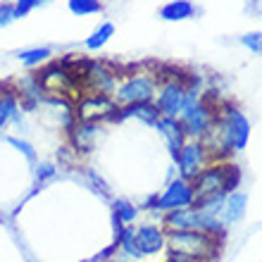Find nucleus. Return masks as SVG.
I'll use <instances>...</instances> for the list:
<instances>
[{
	"label": "nucleus",
	"instance_id": "4be33fe9",
	"mask_svg": "<svg viewBox=\"0 0 262 262\" xmlns=\"http://www.w3.org/2000/svg\"><path fill=\"white\" fill-rule=\"evenodd\" d=\"M67 10L76 17H91V14H100L105 10L103 0H67Z\"/></svg>",
	"mask_w": 262,
	"mask_h": 262
},
{
	"label": "nucleus",
	"instance_id": "b1692460",
	"mask_svg": "<svg viewBox=\"0 0 262 262\" xmlns=\"http://www.w3.org/2000/svg\"><path fill=\"white\" fill-rule=\"evenodd\" d=\"M41 5H46V0H14V14H17V19H24Z\"/></svg>",
	"mask_w": 262,
	"mask_h": 262
},
{
	"label": "nucleus",
	"instance_id": "6e6552de",
	"mask_svg": "<svg viewBox=\"0 0 262 262\" xmlns=\"http://www.w3.org/2000/svg\"><path fill=\"white\" fill-rule=\"evenodd\" d=\"M186 93H188V83L179 76L167 79L165 83H160L158 96H155V107H158L160 117H169V119H179L184 103H186Z\"/></svg>",
	"mask_w": 262,
	"mask_h": 262
},
{
	"label": "nucleus",
	"instance_id": "1a4fd4ad",
	"mask_svg": "<svg viewBox=\"0 0 262 262\" xmlns=\"http://www.w3.org/2000/svg\"><path fill=\"white\" fill-rule=\"evenodd\" d=\"M193 200H195V193H193L191 181L184 179V177H177L158 195L152 210H158V212H172V210H181V207H191Z\"/></svg>",
	"mask_w": 262,
	"mask_h": 262
},
{
	"label": "nucleus",
	"instance_id": "aec40b11",
	"mask_svg": "<svg viewBox=\"0 0 262 262\" xmlns=\"http://www.w3.org/2000/svg\"><path fill=\"white\" fill-rule=\"evenodd\" d=\"M115 36V24L112 21H103L98 29H93V34L83 41V48L89 53H100V50L110 43V38Z\"/></svg>",
	"mask_w": 262,
	"mask_h": 262
},
{
	"label": "nucleus",
	"instance_id": "f3484780",
	"mask_svg": "<svg viewBox=\"0 0 262 262\" xmlns=\"http://www.w3.org/2000/svg\"><path fill=\"white\" fill-rule=\"evenodd\" d=\"M98 134H100V126L96 122H81V119H76V124L72 126V143H74L76 150L86 152L98 141Z\"/></svg>",
	"mask_w": 262,
	"mask_h": 262
},
{
	"label": "nucleus",
	"instance_id": "2eb2a0df",
	"mask_svg": "<svg viewBox=\"0 0 262 262\" xmlns=\"http://www.w3.org/2000/svg\"><path fill=\"white\" fill-rule=\"evenodd\" d=\"M155 126H158L160 136H162V141H165L167 148H169V152H172V158H177V152L181 150V145L188 141L186 131H184V124H181L179 119L160 117V122Z\"/></svg>",
	"mask_w": 262,
	"mask_h": 262
},
{
	"label": "nucleus",
	"instance_id": "393cba45",
	"mask_svg": "<svg viewBox=\"0 0 262 262\" xmlns=\"http://www.w3.org/2000/svg\"><path fill=\"white\" fill-rule=\"evenodd\" d=\"M12 21H17V14H14V3L3 0V3H0V29L10 27Z\"/></svg>",
	"mask_w": 262,
	"mask_h": 262
},
{
	"label": "nucleus",
	"instance_id": "423d86ee",
	"mask_svg": "<svg viewBox=\"0 0 262 262\" xmlns=\"http://www.w3.org/2000/svg\"><path fill=\"white\" fill-rule=\"evenodd\" d=\"M119 74L117 67H112L105 60H83L81 72H79V83H81V96L96 93V96H110L117 89Z\"/></svg>",
	"mask_w": 262,
	"mask_h": 262
},
{
	"label": "nucleus",
	"instance_id": "7ed1b4c3",
	"mask_svg": "<svg viewBox=\"0 0 262 262\" xmlns=\"http://www.w3.org/2000/svg\"><path fill=\"white\" fill-rule=\"evenodd\" d=\"M222 238L198 229L191 231H167V250L169 255H181L191 257L198 262H210L220 255Z\"/></svg>",
	"mask_w": 262,
	"mask_h": 262
},
{
	"label": "nucleus",
	"instance_id": "a878e982",
	"mask_svg": "<svg viewBox=\"0 0 262 262\" xmlns=\"http://www.w3.org/2000/svg\"><path fill=\"white\" fill-rule=\"evenodd\" d=\"M7 143L14 145L17 150H21L29 160H31V162H36V150H34V145H31V143H27V141H21V138H14V136H7Z\"/></svg>",
	"mask_w": 262,
	"mask_h": 262
},
{
	"label": "nucleus",
	"instance_id": "5701e85b",
	"mask_svg": "<svg viewBox=\"0 0 262 262\" xmlns=\"http://www.w3.org/2000/svg\"><path fill=\"white\" fill-rule=\"evenodd\" d=\"M238 43L246 50H250L253 55H262V31H248L238 38Z\"/></svg>",
	"mask_w": 262,
	"mask_h": 262
},
{
	"label": "nucleus",
	"instance_id": "6ab92c4d",
	"mask_svg": "<svg viewBox=\"0 0 262 262\" xmlns=\"http://www.w3.org/2000/svg\"><path fill=\"white\" fill-rule=\"evenodd\" d=\"M17 60H19L24 67L34 69V67H43L53 60V48L48 46H34V48H24L17 53Z\"/></svg>",
	"mask_w": 262,
	"mask_h": 262
},
{
	"label": "nucleus",
	"instance_id": "9b49d317",
	"mask_svg": "<svg viewBox=\"0 0 262 262\" xmlns=\"http://www.w3.org/2000/svg\"><path fill=\"white\" fill-rule=\"evenodd\" d=\"M117 112V105L110 96H96V93H86L79 98L76 103V119L81 122H103V119H112V115Z\"/></svg>",
	"mask_w": 262,
	"mask_h": 262
},
{
	"label": "nucleus",
	"instance_id": "bb28decb",
	"mask_svg": "<svg viewBox=\"0 0 262 262\" xmlns=\"http://www.w3.org/2000/svg\"><path fill=\"white\" fill-rule=\"evenodd\" d=\"M55 174V169H53V165H41L38 167V179H48V177H53Z\"/></svg>",
	"mask_w": 262,
	"mask_h": 262
},
{
	"label": "nucleus",
	"instance_id": "dca6fc26",
	"mask_svg": "<svg viewBox=\"0 0 262 262\" xmlns=\"http://www.w3.org/2000/svg\"><path fill=\"white\" fill-rule=\"evenodd\" d=\"M141 119L143 124L155 126L160 122V112L155 107V103H134V105H124V107H117V112L112 115L115 122H122V119Z\"/></svg>",
	"mask_w": 262,
	"mask_h": 262
},
{
	"label": "nucleus",
	"instance_id": "412c9836",
	"mask_svg": "<svg viewBox=\"0 0 262 262\" xmlns=\"http://www.w3.org/2000/svg\"><path fill=\"white\" fill-rule=\"evenodd\" d=\"M112 210H115V222H117V227H126V224H134L141 212V207L134 205L131 200L126 198H117L112 203Z\"/></svg>",
	"mask_w": 262,
	"mask_h": 262
},
{
	"label": "nucleus",
	"instance_id": "f03ea898",
	"mask_svg": "<svg viewBox=\"0 0 262 262\" xmlns=\"http://www.w3.org/2000/svg\"><path fill=\"white\" fill-rule=\"evenodd\" d=\"M238 184H241V169H238V165L229 162V160H212V162H207L191 179L195 200L224 198L231 191H236Z\"/></svg>",
	"mask_w": 262,
	"mask_h": 262
},
{
	"label": "nucleus",
	"instance_id": "f8f14e48",
	"mask_svg": "<svg viewBox=\"0 0 262 262\" xmlns=\"http://www.w3.org/2000/svg\"><path fill=\"white\" fill-rule=\"evenodd\" d=\"M138 257H152L167 250V231L158 224H141L134 231Z\"/></svg>",
	"mask_w": 262,
	"mask_h": 262
},
{
	"label": "nucleus",
	"instance_id": "f257e3e1",
	"mask_svg": "<svg viewBox=\"0 0 262 262\" xmlns=\"http://www.w3.org/2000/svg\"><path fill=\"white\" fill-rule=\"evenodd\" d=\"M250 122L238 107L229 103L217 105L214 122L205 136L200 138L212 160H224L231 152H238L248 145Z\"/></svg>",
	"mask_w": 262,
	"mask_h": 262
},
{
	"label": "nucleus",
	"instance_id": "4468645a",
	"mask_svg": "<svg viewBox=\"0 0 262 262\" xmlns=\"http://www.w3.org/2000/svg\"><path fill=\"white\" fill-rule=\"evenodd\" d=\"M246 210H248V195L243 191H231L229 195H224L220 207V217L224 227H231V224H238V222L246 217Z\"/></svg>",
	"mask_w": 262,
	"mask_h": 262
},
{
	"label": "nucleus",
	"instance_id": "9d476101",
	"mask_svg": "<svg viewBox=\"0 0 262 262\" xmlns=\"http://www.w3.org/2000/svg\"><path fill=\"white\" fill-rule=\"evenodd\" d=\"M174 162H177V169H179L181 177L191 181V179L195 177V174H198L200 169H203V167L207 165V162H212V158H210L207 148L203 145V141L188 138L186 143L181 145V150L177 152Z\"/></svg>",
	"mask_w": 262,
	"mask_h": 262
},
{
	"label": "nucleus",
	"instance_id": "39448f33",
	"mask_svg": "<svg viewBox=\"0 0 262 262\" xmlns=\"http://www.w3.org/2000/svg\"><path fill=\"white\" fill-rule=\"evenodd\" d=\"M160 79L150 72H134V74H122L117 89L112 93V100L117 107L134 103H152L158 96Z\"/></svg>",
	"mask_w": 262,
	"mask_h": 262
},
{
	"label": "nucleus",
	"instance_id": "0eeeda50",
	"mask_svg": "<svg viewBox=\"0 0 262 262\" xmlns=\"http://www.w3.org/2000/svg\"><path fill=\"white\" fill-rule=\"evenodd\" d=\"M36 81L41 86L43 96L60 98V96H76L79 93V98H81V91H79L74 76H72V72L67 69V64L62 60L43 64L41 72H36Z\"/></svg>",
	"mask_w": 262,
	"mask_h": 262
},
{
	"label": "nucleus",
	"instance_id": "a211bd4d",
	"mask_svg": "<svg viewBox=\"0 0 262 262\" xmlns=\"http://www.w3.org/2000/svg\"><path fill=\"white\" fill-rule=\"evenodd\" d=\"M198 7L191 3V0H169L165 5L160 7V19L165 21H186V19H193Z\"/></svg>",
	"mask_w": 262,
	"mask_h": 262
},
{
	"label": "nucleus",
	"instance_id": "cd10ccee",
	"mask_svg": "<svg viewBox=\"0 0 262 262\" xmlns=\"http://www.w3.org/2000/svg\"><path fill=\"white\" fill-rule=\"evenodd\" d=\"M165 262H198V260H191V257H181V255H169Z\"/></svg>",
	"mask_w": 262,
	"mask_h": 262
},
{
	"label": "nucleus",
	"instance_id": "ddd939ff",
	"mask_svg": "<svg viewBox=\"0 0 262 262\" xmlns=\"http://www.w3.org/2000/svg\"><path fill=\"white\" fill-rule=\"evenodd\" d=\"M10 124L24 126L21 122V103L17 96V89L0 83V131H5Z\"/></svg>",
	"mask_w": 262,
	"mask_h": 262
},
{
	"label": "nucleus",
	"instance_id": "20e7f679",
	"mask_svg": "<svg viewBox=\"0 0 262 262\" xmlns=\"http://www.w3.org/2000/svg\"><path fill=\"white\" fill-rule=\"evenodd\" d=\"M214 112H217V107L210 103V98H203L198 93V89L188 86L186 103H184V110L179 115V122L184 124L186 136L200 141L210 131V126H212Z\"/></svg>",
	"mask_w": 262,
	"mask_h": 262
}]
</instances>
